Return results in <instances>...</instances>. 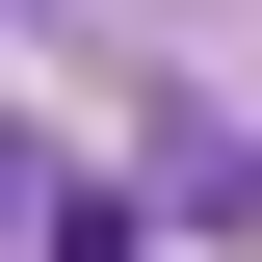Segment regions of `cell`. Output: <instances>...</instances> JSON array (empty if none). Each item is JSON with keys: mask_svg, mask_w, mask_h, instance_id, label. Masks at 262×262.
I'll list each match as a JSON object with an SVG mask.
<instances>
[{"mask_svg": "<svg viewBox=\"0 0 262 262\" xmlns=\"http://www.w3.org/2000/svg\"><path fill=\"white\" fill-rule=\"evenodd\" d=\"M27 262H158V210L131 184H27Z\"/></svg>", "mask_w": 262, "mask_h": 262, "instance_id": "cell-1", "label": "cell"}]
</instances>
